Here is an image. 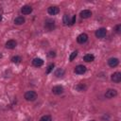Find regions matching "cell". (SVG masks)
<instances>
[{
    "instance_id": "603a6c76",
    "label": "cell",
    "mask_w": 121,
    "mask_h": 121,
    "mask_svg": "<svg viewBox=\"0 0 121 121\" xmlns=\"http://www.w3.org/2000/svg\"><path fill=\"white\" fill-rule=\"evenodd\" d=\"M54 66H55V65H54V63H50V64L48 65L47 69H46V73H47V74H49V73H50V72H51V71L53 70Z\"/></svg>"
},
{
    "instance_id": "5b68a950",
    "label": "cell",
    "mask_w": 121,
    "mask_h": 121,
    "mask_svg": "<svg viewBox=\"0 0 121 121\" xmlns=\"http://www.w3.org/2000/svg\"><path fill=\"white\" fill-rule=\"evenodd\" d=\"M106 34H107V30H106V28H104V27H100V28H98V29L95 31V36H96V38H104V37L106 36Z\"/></svg>"
},
{
    "instance_id": "ac0fdd59",
    "label": "cell",
    "mask_w": 121,
    "mask_h": 121,
    "mask_svg": "<svg viewBox=\"0 0 121 121\" xmlns=\"http://www.w3.org/2000/svg\"><path fill=\"white\" fill-rule=\"evenodd\" d=\"M76 89H77L78 91H79V92H83V91L86 90V85H85L84 83H78V84L76 86Z\"/></svg>"
},
{
    "instance_id": "44dd1931",
    "label": "cell",
    "mask_w": 121,
    "mask_h": 121,
    "mask_svg": "<svg viewBox=\"0 0 121 121\" xmlns=\"http://www.w3.org/2000/svg\"><path fill=\"white\" fill-rule=\"evenodd\" d=\"M40 121H52V118L50 115H43L40 118Z\"/></svg>"
},
{
    "instance_id": "4316f807",
    "label": "cell",
    "mask_w": 121,
    "mask_h": 121,
    "mask_svg": "<svg viewBox=\"0 0 121 121\" xmlns=\"http://www.w3.org/2000/svg\"><path fill=\"white\" fill-rule=\"evenodd\" d=\"M1 21H2V15L0 14V22H1Z\"/></svg>"
},
{
    "instance_id": "7402d4cb",
    "label": "cell",
    "mask_w": 121,
    "mask_h": 121,
    "mask_svg": "<svg viewBox=\"0 0 121 121\" xmlns=\"http://www.w3.org/2000/svg\"><path fill=\"white\" fill-rule=\"evenodd\" d=\"M77 56H78V51H74V52H72V53H71V55H70V58H69L70 61H72V60H73Z\"/></svg>"
},
{
    "instance_id": "ba28073f",
    "label": "cell",
    "mask_w": 121,
    "mask_h": 121,
    "mask_svg": "<svg viewBox=\"0 0 121 121\" xmlns=\"http://www.w3.org/2000/svg\"><path fill=\"white\" fill-rule=\"evenodd\" d=\"M118 63H119V60H118V59H116V58H111V59L108 60V64H109V66L112 67V68L116 67V66L118 65Z\"/></svg>"
},
{
    "instance_id": "52a82bcc",
    "label": "cell",
    "mask_w": 121,
    "mask_h": 121,
    "mask_svg": "<svg viewBox=\"0 0 121 121\" xmlns=\"http://www.w3.org/2000/svg\"><path fill=\"white\" fill-rule=\"evenodd\" d=\"M111 79H112L113 82H115V83H119V82L121 81V73H119V72L113 73V74L111 76Z\"/></svg>"
},
{
    "instance_id": "30bf717a",
    "label": "cell",
    "mask_w": 121,
    "mask_h": 121,
    "mask_svg": "<svg viewBox=\"0 0 121 121\" xmlns=\"http://www.w3.org/2000/svg\"><path fill=\"white\" fill-rule=\"evenodd\" d=\"M80 17L83 18V19H87V18H90L92 16V11L89 10V9H83L82 11H80L79 13Z\"/></svg>"
},
{
    "instance_id": "ffe728a7",
    "label": "cell",
    "mask_w": 121,
    "mask_h": 121,
    "mask_svg": "<svg viewBox=\"0 0 121 121\" xmlns=\"http://www.w3.org/2000/svg\"><path fill=\"white\" fill-rule=\"evenodd\" d=\"M11 61H12L13 63H19V62L21 61V57H19V56H14V57L11 58Z\"/></svg>"
},
{
    "instance_id": "7c38bea8",
    "label": "cell",
    "mask_w": 121,
    "mask_h": 121,
    "mask_svg": "<svg viewBox=\"0 0 121 121\" xmlns=\"http://www.w3.org/2000/svg\"><path fill=\"white\" fill-rule=\"evenodd\" d=\"M16 45H17V43L14 40H9L6 43V48H8V49H13L16 47Z\"/></svg>"
},
{
    "instance_id": "6da1fadb",
    "label": "cell",
    "mask_w": 121,
    "mask_h": 121,
    "mask_svg": "<svg viewBox=\"0 0 121 121\" xmlns=\"http://www.w3.org/2000/svg\"><path fill=\"white\" fill-rule=\"evenodd\" d=\"M25 98L27 101H34L37 98V94L34 91H27L25 94Z\"/></svg>"
},
{
    "instance_id": "cb8c5ba5",
    "label": "cell",
    "mask_w": 121,
    "mask_h": 121,
    "mask_svg": "<svg viewBox=\"0 0 121 121\" xmlns=\"http://www.w3.org/2000/svg\"><path fill=\"white\" fill-rule=\"evenodd\" d=\"M48 57H49V58H54V57H56L55 51H49V52H48Z\"/></svg>"
},
{
    "instance_id": "83f0119b",
    "label": "cell",
    "mask_w": 121,
    "mask_h": 121,
    "mask_svg": "<svg viewBox=\"0 0 121 121\" xmlns=\"http://www.w3.org/2000/svg\"><path fill=\"white\" fill-rule=\"evenodd\" d=\"M1 58H2V54L0 53V59H1Z\"/></svg>"
},
{
    "instance_id": "9c48e42d",
    "label": "cell",
    "mask_w": 121,
    "mask_h": 121,
    "mask_svg": "<svg viewBox=\"0 0 121 121\" xmlns=\"http://www.w3.org/2000/svg\"><path fill=\"white\" fill-rule=\"evenodd\" d=\"M47 12L50 14V15H56L60 12V9L56 6H52V7H49L48 9H47Z\"/></svg>"
},
{
    "instance_id": "8fae6325",
    "label": "cell",
    "mask_w": 121,
    "mask_h": 121,
    "mask_svg": "<svg viewBox=\"0 0 121 121\" xmlns=\"http://www.w3.org/2000/svg\"><path fill=\"white\" fill-rule=\"evenodd\" d=\"M52 93L54 95H60L63 93V87L60 86V85H57V86H54L52 88Z\"/></svg>"
},
{
    "instance_id": "7a4b0ae2",
    "label": "cell",
    "mask_w": 121,
    "mask_h": 121,
    "mask_svg": "<svg viewBox=\"0 0 121 121\" xmlns=\"http://www.w3.org/2000/svg\"><path fill=\"white\" fill-rule=\"evenodd\" d=\"M44 27L48 30H53L55 28V22L51 19H47L44 22Z\"/></svg>"
},
{
    "instance_id": "3957f363",
    "label": "cell",
    "mask_w": 121,
    "mask_h": 121,
    "mask_svg": "<svg viewBox=\"0 0 121 121\" xmlns=\"http://www.w3.org/2000/svg\"><path fill=\"white\" fill-rule=\"evenodd\" d=\"M87 40H88V35L85 34V33L79 34V35L78 36V38H77V42H78V43H80V44L85 43L87 42Z\"/></svg>"
},
{
    "instance_id": "9a60e30c",
    "label": "cell",
    "mask_w": 121,
    "mask_h": 121,
    "mask_svg": "<svg viewBox=\"0 0 121 121\" xmlns=\"http://www.w3.org/2000/svg\"><path fill=\"white\" fill-rule=\"evenodd\" d=\"M25 22H26V20L23 16H18L14 19V24L15 25H23Z\"/></svg>"
},
{
    "instance_id": "f1b7e54d",
    "label": "cell",
    "mask_w": 121,
    "mask_h": 121,
    "mask_svg": "<svg viewBox=\"0 0 121 121\" xmlns=\"http://www.w3.org/2000/svg\"><path fill=\"white\" fill-rule=\"evenodd\" d=\"M90 121H95V120H90Z\"/></svg>"
},
{
    "instance_id": "d4e9b609",
    "label": "cell",
    "mask_w": 121,
    "mask_h": 121,
    "mask_svg": "<svg viewBox=\"0 0 121 121\" xmlns=\"http://www.w3.org/2000/svg\"><path fill=\"white\" fill-rule=\"evenodd\" d=\"M75 23H76V15H74L73 18H72V20L70 21V26H73Z\"/></svg>"
},
{
    "instance_id": "2e32d148",
    "label": "cell",
    "mask_w": 121,
    "mask_h": 121,
    "mask_svg": "<svg viewBox=\"0 0 121 121\" xmlns=\"http://www.w3.org/2000/svg\"><path fill=\"white\" fill-rule=\"evenodd\" d=\"M83 60L86 61V62H91L95 60V56L93 54H86L84 57H83Z\"/></svg>"
},
{
    "instance_id": "8992f818",
    "label": "cell",
    "mask_w": 121,
    "mask_h": 121,
    "mask_svg": "<svg viewBox=\"0 0 121 121\" xmlns=\"http://www.w3.org/2000/svg\"><path fill=\"white\" fill-rule=\"evenodd\" d=\"M75 73L76 74H78V75H82V74H84L85 72H86V67L84 66V65H81V64H79V65H78V66H76L75 67Z\"/></svg>"
},
{
    "instance_id": "d6986e66",
    "label": "cell",
    "mask_w": 121,
    "mask_h": 121,
    "mask_svg": "<svg viewBox=\"0 0 121 121\" xmlns=\"http://www.w3.org/2000/svg\"><path fill=\"white\" fill-rule=\"evenodd\" d=\"M62 21H63L64 25H70V17H69V15L68 14H64Z\"/></svg>"
},
{
    "instance_id": "484cf974",
    "label": "cell",
    "mask_w": 121,
    "mask_h": 121,
    "mask_svg": "<svg viewBox=\"0 0 121 121\" xmlns=\"http://www.w3.org/2000/svg\"><path fill=\"white\" fill-rule=\"evenodd\" d=\"M120 30H121V25H117L116 27H115V32L116 33H119Z\"/></svg>"
},
{
    "instance_id": "4fadbf2b",
    "label": "cell",
    "mask_w": 121,
    "mask_h": 121,
    "mask_svg": "<svg viewBox=\"0 0 121 121\" xmlns=\"http://www.w3.org/2000/svg\"><path fill=\"white\" fill-rule=\"evenodd\" d=\"M21 12H22L23 14H25V15L30 14V13L32 12V8H31L30 6L26 5V6H24V7L21 9Z\"/></svg>"
},
{
    "instance_id": "277c9868",
    "label": "cell",
    "mask_w": 121,
    "mask_h": 121,
    "mask_svg": "<svg viewBox=\"0 0 121 121\" xmlns=\"http://www.w3.org/2000/svg\"><path fill=\"white\" fill-rule=\"evenodd\" d=\"M117 95V91L115 89H109L105 93V97L107 98H112Z\"/></svg>"
},
{
    "instance_id": "e0dca14e",
    "label": "cell",
    "mask_w": 121,
    "mask_h": 121,
    "mask_svg": "<svg viewBox=\"0 0 121 121\" xmlns=\"http://www.w3.org/2000/svg\"><path fill=\"white\" fill-rule=\"evenodd\" d=\"M55 76L57 78H60V77H63L64 76V70L62 68H59L55 71Z\"/></svg>"
},
{
    "instance_id": "5bb4252c",
    "label": "cell",
    "mask_w": 121,
    "mask_h": 121,
    "mask_svg": "<svg viewBox=\"0 0 121 121\" xmlns=\"http://www.w3.org/2000/svg\"><path fill=\"white\" fill-rule=\"evenodd\" d=\"M32 64L35 66V67H41L43 64V60L40 58H35L33 59L32 60Z\"/></svg>"
}]
</instances>
